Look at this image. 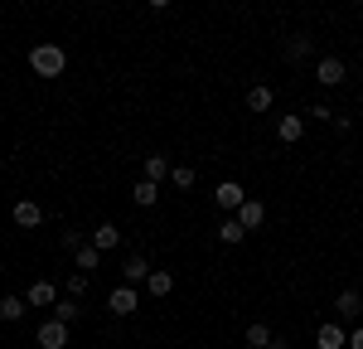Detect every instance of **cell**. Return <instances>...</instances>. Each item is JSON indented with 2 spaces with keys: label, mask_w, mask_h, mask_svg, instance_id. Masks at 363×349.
Returning <instances> with one entry per match:
<instances>
[{
  "label": "cell",
  "mask_w": 363,
  "mask_h": 349,
  "mask_svg": "<svg viewBox=\"0 0 363 349\" xmlns=\"http://www.w3.org/2000/svg\"><path fill=\"white\" fill-rule=\"evenodd\" d=\"M29 68H34L39 78H58V73L68 68V54H63L58 44H34V49H29Z\"/></svg>",
  "instance_id": "6da1fadb"
},
{
  "label": "cell",
  "mask_w": 363,
  "mask_h": 349,
  "mask_svg": "<svg viewBox=\"0 0 363 349\" xmlns=\"http://www.w3.org/2000/svg\"><path fill=\"white\" fill-rule=\"evenodd\" d=\"M349 78V58H339V54H320L315 58V83L320 87H339Z\"/></svg>",
  "instance_id": "7a4b0ae2"
},
{
  "label": "cell",
  "mask_w": 363,
  "mask_h": 349,
  "mask_svg": "<svg viewBox=\"0 0 363 349\" xmlns=\"http://www.w3.org/2000/svg\"><path fill=\"white\" fill-rule=\"evenodd\" d=\"M107 311H112V316H136L140 311V287L121 282L116 291H107Z\"/></svg>",
  "instance_id": "3957f363"
},
{
  "label": "cell",
  "mask_w": 363,
  "mask_h": 349,
  "mask_svg": "<svg viewBox=\"0 0 363 349\" xmlns=\"http://www.w3.org/2000/svg\"><path fill=\"white\" fill-rule=\"evenodd\" d=\"M34 340H39V349H68V325L49 316L39 330H34Z\"/></svg>",
  "instance_id": "277c9868"
},
{
  "label": "cell",
  "mask_w": 363,
  "mask_h": 349,
  "mask_svg": "<svg viewBox=\"0 0 363 349\" xmlns=\"http://www.w3.org/2000/svg\"><path fill=\"white\" fill-rule=\"evenodd\" d=\"M150 272H155V267H150L145 253H126V257H121V277H126L131 287H145V277H150Z\"/></svg>",
  "instance_id": "5b68a950"
},
{
  "label": "cell",
  "mask_w": 363,
  "mask_h": 349,
  "mask_svg": "<svg viewBox=\"0 0 363 349\" xmlns=\"http://www.w3.org/2000/svg\"><path fill=\"white\" fill-rule=\"evenodd\" d=\"M315 349H349V330H344V320L320 325V330H315Z\"/></svg>",
  "instance_id": "8992f818"
},
{
  "label": "cell",
  "mask_w": 363,
  "mask_h": 349,
  "mask_svg": "<svg viewBox=\"0 0 363 349\" xmlns=\"http://www.w3.org/2000/svg\"><path fill=\"white\" fill-rule=\"evenodd\" d=\"M310 58H320V54H315V39H310L306 29L291 34V39H286V63H310Z\"/></svg>",
  "instance_id": "52a82bcc"
},
{
  "label": "cell",
  "mask_w": 363,
  "mask_h": 349,
  "mask_svg": "<svg viewBox=\"0 0 363 349\" xmlns=\"http://www.w3.org/2000/svg\"><path fill=\"white\" fill-rule=\"evenodd\" d=\"M335 316L339 320H359L363 316V291H354V287H344L335 296Z\"/></svg>",
  "instance_id": "ba28073f"
},
{
  "label": "cell",
  "mask_w": 363,
  "mask_h": 349,
  "mask_svg": "<svg viewBox=\"0 0 363 349\" xmlns=\"http://www.w3.org/2000/svg\"><path fill=\"white\" fill-rule=\"evenodd\" d=\"M25 301H29V306H39V311H49V306H54V301H58V287H54V282H49V277H39V282H29Z\"/></svg>",
  "instance_id": "9c48e42d"
},
{
  "label": "cell",
  "mask_w": 363,
  "mask_h": 349,
  "mask_svg": "<svg viewBox=\"0 0 363 349\" xmlns=\"http://www.w3.org/2000/svg\"><path fill=\"white\" fill-rule=\"evenodd\" d=\"M233 218H238V223H242L247 233H257L262 223H267V204H262V199H242V209H238Z\"/></svg>",
  "instance_id": "30bf717a"
},
{
  "label": "cell",
  "mask_w": 363,
  "mask_h": 349,
  "mask_svg": "<svg viewBox=\"0 0 363 349\" xmlns=\"http://www.w3.org/2000/svg\"><path fill=\"white\" fill-rule=\"evenodd\" d=\"M213 199H218V209H228V214H238V209H242V199H247V189H242L238 179H223Z\"/></svg>",
  "instance_id": "8fae6325"
},
{
  "label": "cell",
  "mask_w": 363,
  "mask_h": 349,
  "mask_svg": "<svg viewBox=\"0 0 363 349\" xmlns=\"http://www.w3.org/2000/svg\"><path fill=\"white\" fill-rule=\"evenodd\" d=\"M44 223V209L34 199H15V228H39Z\"/></svg>",
  "instance_id": "7c38bea8"
},
{
  "label": "cell",
  "mask_w": 363,
  "mask_h": 349,
  "mask_svg": "<svg viewBox=\"0 0 363 349\" xmlns=\"http://www.w3.org/2000/svg\"><path fill=\"white\" fill-rule=\"evenodd\" d=\"M272 107H277V92L267 83H252L247 87V112H272Z\"/></svg>",
  "instance_id": "4fadbf2b"
},
{
  "label": "cell",
  "mask_w": 363,
  "mask_h": 349,
  "mask_svg": "<svg viewBox=\"0 0 363 349\" xmlns=\"http://www.w3.org/2000/svg\"><path fill=\"white\" fill-rule=\"evenodd\" d=\"M301 136H306V121H301V116H296V112H286V116H281V121H277V141L296 145V141H301Z\"/></svg>",
  "instance_id": "5bb4252c"
},
{
  "label": "cell",
  "mask_w": 363,
  "mask_h": 349,
  "mask_svg": "<svg viewBox=\"0 0 363 349\" xmlns=\"http://www.w3.org/2000/svg\"><path fill=\"white\" fill-rule=\"evenodd\" d=\"M87 243H92V248H97V253H112L116 243H121V228H116V223H97V228H92V238H87Z\"/></svg>",
  "instance_id": "9a60e30c"
},
{
  "label": "cell",
  "mask_w": 363,
  "mask_h": 349,
  "mask_svg": "<svg viewBox=\"0 0 363 349\" xmlns=\"http://www.w3.org/2000/svg\"><path fill=\"white\" fill-rule=\"evenodd\" d=\"M29 311V301L25 296H0V320H10V325H20Z\"/></svg>",
  "instance_id": "2e32d148"
},
{
  "label": "cell",
  "mask_w": 363,
  "mask_h": 349,
  "mask_svg": "<svg viewBox=\"0 0 363 349\" xmlns=\"http://www.w3.org/2000/svg\"><path fill=\"white\" fill-rule=\"evenodd\" d=\"M169 170H174V165H169L165 155H145V165H140V179H155V184H160V179H169Z\"/></svg>",
  "instance_id": "e0dca14e"
},
{
  "label": "cell",
  "mask_w": 363,
  "mask_h": 349,
  "mask_svg": "<svg viewBox=\"0 0 363 349\" xmlns=\"http://www.w3.org/2000/svg\"><path fill=\"white\" fill-rule=\"evenodd\" d=\"M155 199H160V184H155V179H136V184H131V204L150 209Z\"/></svg>",
  "instance_id": "ac0fdd59"
},
{
  "label": "cell",
  "mask_w": 363,
  "mask_h": 349,
  "mask_svg": "<svg viewBox=\"0 0 363 349\" xmlns=\"http://www.w3.org/2000/svg\"><path fill=\"white\" fill-rule=\"evenodd\" d=\"M174 291V277H169L165 267H155L150 277H145V296H169Z\"/></svg>",
  "instance_id": "d6986e66"
},
{
  "label": "cell",
  "mask_w": 363,
  "mask_h": 349,
  "mask_svg": "<svg viewBox=\"0 0 363 349\" xmlns=\"http://www.w3.org/2000/svg\"><path fill=\"white\" fill-rule=\"evenodd\" d=\"M78 316H83V306H78V296H58V301H54V320H63V325H73Z\"/></svg>",
  "instance_id": "ffe728a7"
},
{
  "label": "cell",
  "mask_w": 363,
  "mask_h": 349,
  "mask_svg": "<svg viewBox=\"0 0 363 349\" xmlns=\"http://www.w3.org/2000/svg\"><path fill=\"white\" fill-rule=\"evenodd\" d=\"M247 345H252V349H277L272 325H262V320H257V325H247Z\"/></svg>",
  "instance_id": "44dd1931"
},
{
  "label": "cell",
  "mask_w": 363,
  "mask_h": 349,
  "mask_svg": "<svg viewBox=\"0 0 363 349\" xmlns=\"http://www.w3.org/2000/svg\"><path fill=\"white\" fill-rule=\"evenodd\" d=\"M242 238H247V228H242L238 218H223V223H218V243H223V248H238Z\"/></svg>",
  "instance_id": "7402d4cb"
},
{
  "label": "cell",
  "mask_w": 363,
  "mask_h": 349,
  "mask_svg": "<svg viewBox=\"0 0 363 349\" xmlns=\"http://www.w3.org/2000/svg\"><path fill=\"white\" fill-rule=\"evenodd\" d=\"M97 267H102V253H97L92 243H83V248H78V272H87V277H92Z\"/></svg>",
  "instance_id": "603a6c76"
},
{
  "label": "cell",
  "mask_w": 363,
  "mask_h": 349,
  "mask_svg": "<svg viewBox=\"0 0 363 349\" xmlns=\"http://www.w3.org/2000/svg\"><path fill=\"white\" fill-rule=\"evenodd\" d=\"M169 184H174V189H194L199 174L189 170V165H174V170H169Z\"/></svg>",
  "instance_id": "cb8c5ba5"
},
{
  "label": "cell",
  "mask_w": 363,
  "mask_h": 349,
  "mask_svg": "<svg viewBox=\"0 0 363 349\" xmlns=\"http://www.w3.org/2000/svg\"><path fill=\"white\" fill-rule=\"evenodd\" d=\"M87 291V272H73L68 282H63V296H83Z\"/></svg>",
  "instance_id": "d4e9b609"
},
{
  "label": "cell",
  "mask_w": 363,
  "mask_h": 349,
  "mask_svg": "<svg viewBox=\"0 0 363 349\" xmlns=\"http://www.w3.org/2000/svg\"><path fill=\"white\" fill-rule=\"evenodd\" d=\"M310 116H315V121H335V112H330L325 102H315V107H310Z\"/></svg>",
  "instance_id": "484cf974"
},
{
  "label": "cell",
  "mask_w": 363,
  "mask_h": 349,
  "mask_svg": "<svg viewBox=\"0 0 363 349\" xmlns=\"http://www.w3.org/2000/svg\"><path fill=\"white\" fill-rule=\"evenodd\" d=\"M349 349H363V325H359V330H349Z\"/></svg>",
  "instance_id": "4316f807"
},
{
  "label": "cell",
  "mask_w": 363,
  "mask_h": 349,
  "mask_svg": "<svg viewBox=\"0 0 363 349\" xmlns=\"http://www.w3.org/2000/svg\"><path fill=\"white\" fill-rule=\"evenodd\" d=\"M145 5H150V10H165V5H169V0H145Z\"/></svg>",
  "instance_id": "83f0119b"
}]
</instances>
